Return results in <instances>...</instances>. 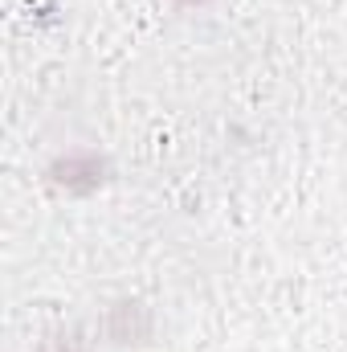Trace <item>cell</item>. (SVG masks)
Listing matches in <instances>:
<instances>
[{
  "label": "cell",
  "instance_id": "1",
  "mask_svg": "<svg viewBox=\"0 0 347 352\" xmlns=\"http://www.w3.org/2000/svg\"><path fill=\"white\" fill-rule=\"evenodd\" d=\"M49 180L66 192H94L102 180H106V160L90 148H70L53 160L49 168Z\"/></svg>",
  "mask_w": 347,
  "mask_h": 352
},
{
  "label": "cell",
  "instance_id": "2",
  "mask_svg": "<svg viewBox=\"0 0 347 352\" xmlns=\"http://www.w3.org/2000/svg\"><path fill=\"white\" fill-rule=\"evenodd\" d=\"M176 4H184V8H204L208 0H176Z\"/></svg>",
  "mask_w": 347,
  "mask_h": 352
}]
</instances>
